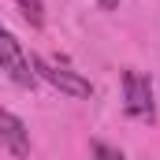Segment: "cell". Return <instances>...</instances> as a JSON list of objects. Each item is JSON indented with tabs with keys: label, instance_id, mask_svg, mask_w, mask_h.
<instances>
[{
	"label": "cell",
	"instance_id": "cell-2",
	"mask_svg": "<svg viewBox=\"0 0 160 160\" xmlns=\"http://www.w3.org/2000/svg\"><path fill=\"white\" fill-rule=\"evenodd\" d=\"M30 60H34L38 78H45L52 89H60V93H67V97H93V82L82 78L78 71H71V67H63V63H52V60H45V56H30Z\"/></svg>",
	"mask_w": 160,
	"mask_h": 160
},
{
	"label": "cell",
	"instance_id": "cell-5",
	"mask_svg": "<svg viewBox=\"0 0 160 160\" xmlns=\"http://www.w3.org/2000/svg\"><path fill=\"white\" fill-rule=\"evenodd\" d=\"M11 4L19 8V15H22L34 30H38V26H45V4H41V0H11Z\"/></svg>",
	"mask_w": 160,
	"mask_h": 160
},
{
	"label": "cell",
	"instance_id": "cell-1",
	"mask_svg": "<svg viewBox=\"0 0 160 160\" xmlns=\"http://www.w3.org/2000/svg\"><path fill=\"white\" fill-rule=\"evenodd\" d=\"M123 108L130 119H142V123H153L157 119V101H153V82L149 75L142 71H123Z\"/></svg>",
	"mask_w": 160,
	"mask_h": 160
},
{
	"label": "cell",
	"instance_id": "cell-3",
	"mask_svg": "<svg viewBox=\"0 0 160 160\" xmlns=\"http://www.w3.org/2000/svg\"><path fill=\"white\" fill-rule=\"evenodd\" d=\"M0 63H4V75L8 82H15V86H22V89H34V82H38V71H34V60L22 52V45L15 41V34H0Z\"/></svg>",
	"mask_w": 160,
	"mask_h": 160
},
{
	"label": "cell",
	"instance_id": "cell-4",
	"mask_svg": "<svg viewBox=\"0 0 160 160\" xmlns=\"http://www.w3.org/2000/svg\"><path fill=\"white\" fill-rule=\"evenodd\" d=\"M0 138H4V149L11 153L15 160H26L30 157V130H26V123L19 119L15 112H4L0 116Z\"/></svg>",
	"mask_w": 160,
	"mask_h": 160
},
{
	"label": "cell",
	"instance_id": "cell-7",
	"mask_svg": "<svg viewBox=\"0 0 160 160\" xmlns=\"http://www.w3.org/2000/svg\"><path fill=\"white\" fill-rule=\"evenodd\" d=\"M97 4H101L104 11H112V8H119V0H97Z\"/></svg>",
	"mask_w": 160,
	"mask_h": 160
},
{
	"label": "cell",
	"instance_id": "cell-6",
	"mask_svg": "<svg viewBox=\"0 0 160 160\" xmlns=\"http://www.w3.org/2000/svg\"><path fill=\"white\" fill-rule=\"evenodd\" d=\"M89 157H93V160H127L119 149L108 145V142H89Z\"/></svg>",
	"mask_w": 160,
	"mask_h": 160
}]
</instances>
